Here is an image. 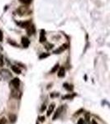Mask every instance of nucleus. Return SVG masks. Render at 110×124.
Instances as JSON below:
<instances>
[{
	"label": "nucleus",
	"mask_w": 110,
	"mask_h": 124,
	"mask_svg": "<svg viewBox=\"0 0 110 124\" xmlns=\"http://www.w3.org/2000/svg\"><path fill=\"white\" fill-rule=\"evenodd\" d=\"M58 68H59V65H58V64H57V65H55V66H54V68H53V69H52V70H51V74L55 73V72L57 70V69H58Z\"/></svg>",
	"instance_id": "17"
},
{
	"label": "nucleus",
	"mask_w": 110,
	"mask_h": 124,
	"mask_svg": "<svg viewBox=\"0 0 110 124\" xmlns=\"http://www.w3.org/2000/svg\"><path fill=\"white\" fill-rule=\"evenodd\" d=\"M92 124H98V123H96V121H94V120H93V121H92Z\"/></svg>",
	"instance_id": "24"
},
{
	"label": "nucleus",
	"mask_w": 110,
	"mask_h": 124,
	"mask_svg": "<svg viewBox=\"0 0 110 124\" xmlns=\"http://www.w3.org/2000/svg\"><path fill=\"white\" fill-rule=\"evenodd\" d=\"M39 120L41 122H44V121H45V117H39Z\"/></svg>",
	"instance_id": "23"
},
{
	"label": "nucleus",
	"mask_w": 110,
	"mask_h": 124,
	"mask_svg": "<svg viewBox=\"0 0 110 124\" xmlns=\"http://www.w3.org/2000/svg\"><path fill=\"white\" fill-rule=\"evenodd\" d=\"M19 1L21 2V3H24V4H30L32 0H19Z\"/></svg>",
	"instance_id": "16"
},
{
	"label": "nucleus",
	"mask_w": 110,
	"mask_h": 124,
	"mask_svg": "<svg viewBox=\"0 0 110 124\" xmlns=\"http://www.w3.org/2000/svg\"><path fill=\"white\" fill-rule=\"evenodd\" d=\"M3 34L1 30H0V41H3Z\"/></svg>",
	"instance_id": "21"
},
{
	"label": "nucleus",
	"mask_w": 110,
	"mask_h": 124,
	"mask_svg": "<svg viewBox=\"0 0 110 124\" xmlns=\"http://www.w3.org/2000/svg\"><path fill=\"white\" fill-rule=\"evenodd\" d=\"M46 37H45V31H44V30H41V34H40V41L41 42H44V41H46Z\"/></svg>",
	"instance_id": "9"
},
{
	"label": "nucleus",
	"mask_w": 110,
	"mask_h": 124,
	"mask_svg": "<svg viewBox=\"0 0 110 124\" xmlns=\"http://www.w3.org/2000/svg\"><path fill=\"white\" fill-rule=\"evenodd\" d=\"M12 70H13V71L14 72V73H16V74H21V70H19V68L18 67H17L16 65H13L12 66Z\"/></svg>",
	"instance_id": "12"
},
{
	"label": "nucleus",
	"mask_w": 110,
	"mask_h": 124,
	"mask_svg": "<svg viewBox=\"0 0 110 124\" xmlns=\"http://www.w3.org/2000/svg\"><path fill=\"white\" fill-rule=\"evenodd\" d=\"M65 69H64V68H61V69L59 70V71H58V74H57L58 77L62 78V77L65 76Z\"/></svg>",
	"instance_id": "8"
},
{
	"label": "nucleus",
	"mask_w": 110,
	"mask_h": 124,
	"mask_svg": "<svg viewBox=\"0 0 110 124\" xmlns=\"http://www.w3.org/2000/svg\"><path fill=\"white\" fill-rule=\"evenodd\" d=\"M63 108H64V107H63V106H61V107H60L59 108L56 110V112H55V115H54V117H53V120H55L60 115H61V112H62Z\"/></svg>",
	"instance_id": "5"
},
{
	"label": "nucleus",
	"mask_w": 110,
	"mask_h": 124,
	"mask_svg": "<svg viewBox=\"0 0 110 124\" xmlns=\"http://www.w3.org/2000/svg\"><path fill=\"white\" fill-rule=\"evenodd\" d=\"M49 56V54H42V55H41L39 56L40 59H43V58H47Z\"/></svg>",
	"instance_id": "20"
},
{
	"label": "nucleus",
	"mask_w": 110,
	"mask_h": 124,
	"mask_svg": "<svg viewBox=\"0 0 110 124\" xmlns=\"http://www.w3.org/2000/svg\"><path fill=\"white\" fill-rule=\"evenodd\" d=\"M52 47H53L52 44H50V43H46L45 44V48H46V49L51 50V49H52Z\"/></svg>",
	"instance_id": "14"
},
{
	"label": "nucleus",
	"mask_w": 110,
	"mask_h": 124,
	"mask_svg": "<svg viewBox=\"0 0 110 124\" xmlns=\"http://www.w3.org/2000/svg\"><path fill=\"white\" fill-rule=\"evenodd\" d=\"M27 11V8L26 7H20L17 8V14L20 15V16H23L24 13H26Z\"/></svg>",
	"instance_id": "2"
},
{
	"label": "nucleus",
	"mask_w": 110,
	"mask_h": 124,
	"mask_svg": "<svg viewBox=\"0 0 110 124\" xmlns=\"http://www.w3.org/2000/svg\"><path fill=\"white\" fill-rule=\"evenodd\" d=\"M12 85L14 86L15 89H18L20 86V80L18 78H14V79L12 80Z\"/></svg>",
	"instance_id": "3"
},
{
	"label": "nucleus",
	"mask_w": 110,
	"mask_h": 124,
	"mask_svg": "<svg viewBox=\"0 0 110 124\" xmlns=\"http://www.w3.org/2000/svg\"><path fill=\"white\" fill-rule=\"evenodd\" d=\"M0 124H7V120H6L5 117L0 119Z\"/></svg>",
	"instance_id": "18"
},
{
	"label": "nucleus",
	"mask_w": 110,
	"mask_h": 124,
	"mask_svg": "<svg viewBox=\"0 0 110 124\" xmlns=\"http://www.w3.org/2000/svg\"><path fill=\"white\" fill-rule=\"evenodd\" d=\"M75 94H73V95H72V94H68V95L64 96L62 99H73V98L75 97Z\"/></svg>",
	"instance_id": "15"
},
{
	"label": "nucleus",
	"mask_w": 110,
	"mask_h": 124,
	"mask_svg": "<svg viewBox=\"0 0 110 124\" xmlns=\"http://www.w3.org/2000/svg\"><path fill=\"white\" fill-rule=\"evenodd\" d=\"M3 64H4V61H3V58L2 55H0V66H3Z\"/></svg>",
	"instance_id": "19"
},
{
	"label": "nucleus",
	"mask_w": 110,
	"mask_h": 124,
	"mask_svg": "<svg viewBox=\"0 0 110 124\" xmlns=\"http://www.w3.org/2000/svg\"><path fill=\"white\" fill-rule=\"evenodd\" d=\"M22 45L23 46V47H28V46L30 45V41L28 38H27V37H23L22 38Z\"/></svg>",
	"instance_id": "4"
},
{
	"label": "nucleus",
	"mask_w": 110,
	"mask_h": 124,
	"mask_svg": "<svg viewBox=\"0 0 110 124\" xmlns=\"http://www.w3.org/2000/svg\"><path fill=\"white\" fill-rule=\"evenodd\" d=\"M27 34L29 36H31L32 34L35 33V27H34L33 25H30L27 28Z\"/></svg>",
	"instance_id": "6"
},
{
	"label": "nucleus",
	"mask_w": 110,
	"mask_h": 124,
	"mask_svg": "<svg viewBox=\"0 0 110 124\" xmlns=\"http://www.w3.org/2000/svg\"><path fill=\"white\" fill-rule=\"evenodd\" d=\"M9 119H10V122H11V123H15L16 120H17V116L15 114H10Z\"/></svg>",
	"instance_id": "13"
},
{
	"label": "nucleus",
	"mask_w": 110,
	"mask_h": 124,
	"mask_svg": "<svg viewBox=\"0 0 110 124\" xmlns=\"http://www.w3.org/2000/svg\"><path fill=\"white\" fill-rule=\"evenodd\" d=\"M63 86H64V88H65V89H67L68 91H72V90H73V85L65 83V84H64Z\"/></svg>",
	"instance_id": "10"
},
{
	"label": "nucleus",
	"mask_w": 110,
	"mask_h": 124,
	"mask_svg": "<svg viewBox=\"0 0 110 124\" xmlns=\"http://www.w3.org/2000/svg\"><path fill=\"white\" fill-rule=\"evenodd\" d=\"M66 48H67V45H63L62 46H61L60 48H58L57 50H55V51H54V53H55V54H60V53L63 52V51H65Z\"/></svg>",
	"instance_id": "7"
},
{
	"label": "nucleus",
	"mask_w": 110,
	"mask_h": 124,
	"mask_svg": "<svg viewBox=\"0 0 110 124\" xmlns=\"http://www.w3.org/2000/svg\"><path fill=\"white\" fill-rule=\"evenodd\" d=\"M54 108H55V103H52V104L50 105L49 109H48V111H47V116H50L51 114V113L53 112Z\"/></svg>",
	"instance_id": "11"
},
{
	"label": "nucleus",
	"mask_w": 110,
	"mask_h": 124,
	"mask_svg": "<svg viewBox=\"0 0 110 124\" xmlns=\"http://www.w3.org/2000/svg\"><path fill=\"white\" fill-rule=\"evenodd\" d=\"M1 76L4 79H8L12 78V74L8 70H1Z\"/></svg>",
	"instance_id": "1"
},
{
	"label": "nucleus",
	"mask_w": 110,
	"mask_h": 124,
	"mask_svg": "<svg viewBox=\"0 0 110 124\" xmlns=\"http://www.w3.org/2000/svg\"><path fill=\"white\" fill-rule=\"evenodd\" d=\"M45 108H46V106H45V105H43L42 108H41V111H44V110H45Z\"/></svg>",
	"instance_id": "25"
},
{
	"label": "nucleus",
	"mask_w": 110,
	"mask_h": 124,
	"mask_svg": "<svg viewBox=\"0 0 110 124\" xmlns=\"http://www.w3.org/2000/svg\"><path fill=\"white\" fill-rule=\"evenodd\" d=\"M77 124H85V122H84L83 119H79Z\"/></svg>",
	"instance_id": "22"
}]
</instances>
